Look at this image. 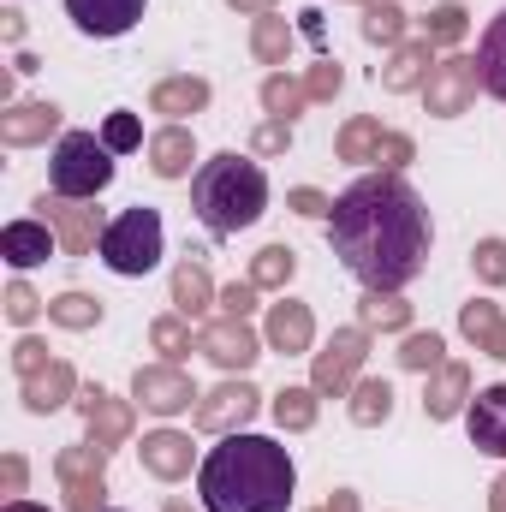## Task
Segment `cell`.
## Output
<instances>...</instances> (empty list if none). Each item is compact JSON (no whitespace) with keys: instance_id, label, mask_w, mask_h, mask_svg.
Here are the masks:
<instances>
[{"instance_id":"1","label":"cell","mask_w":506,"mask_h":512,"mask_svg":"<svg viewBox=\"0 0 506 512\" xmlns=\"http://www.w3.org/2000/svg\"><path fill=\"white\" fill-rule=\"evenodd\" d=\"M328 239H334V256L346 262V274H358L370 292H399L423 274L435 233H429L423 197L399 173H370L334 197Z\"/></svg>"},{"instance_id":"2","label":"cell","mask_w":506,"mask_h":512,"mask_svg":"<svg viewBox=\"0 0 506 512\" xmlns=\"http://www.w3.org/2000/svg\"><path fill=\"white\" fill-rule=\"evenodd\" d=\"M292 483V453L268 435H221V447L197 471L203 512H286Z\"/></svg>"},{"instance_id":"3","label":"cell","mask_w":506,"mask_h":512,"mask_svg":"<svg viewBox=\"0 0 506 512\" xmlns=\"http://www.w3.org/2000/svg\"><path fill=\"white\" fill-rule=\"evenodd\" d=\"M262 209H268V179H262V167L245 161V155H209L203 167H197V179H191V215L215 233V239H233V233H245L262 221Z\"/></svg>"},{"instance_id":"4","label":"cell","mask_w":506,"mask_h":512,"mask_svg":"<svg viewBox=\"0 0 506 512\" xmlns=\"http://www.w3.org/2000/svg\"><path fill=\"white\" fill-rule=\"evenodd\" d=\"M48 185L54 197H72V203H90L114 185V149L96 137V131H66L54 143V161H48Z\"/></svg>"},{"instance_id":"5","label":"cell","mask_w":506,"mask_h":512,"mask_svg":"<svg viewBox=\"0 0 506 512\" xmlns=\"http://www.w3.org/2000/svg\"><path fill=\"white\" fill-rule=\"evenodd\" d=\"M102 262L114 274H149L161 262V215L155 209H126L102 233Z\"/></svg>"},{"instance_id":"6","label":"cell","mask_w":506,"mask_h":512,"mask_svg":"<svg viewBox=\"0 0 506 512\" xmlns=\"http://www.w3.org/2000/svg\"><path fill=\"white\" fill-rule=\"evenodd\" d=\"M54 477H60V495H66V512H102V495H108V447H66L54 459Z\"/></svg>"},{"instance_id":"7","label":"cell","mask_w":506,"mask_h":512,"mask_svg":"<svg viewBox=\"0 0 506 512\" xmlns=\"http://www.w3.org/2000/svg\"><path fill=\"white\" fill-rule=\"evenodd\" d=\"M364 358H370V328H340V334L328 340V352H316V376H310V387H316V393H334V399L352 393Z\"/></svg>"},{"instance_id":"8","label":"cell","mask_w":506,"mask_h":512,"mask_svg":"<svg viewBox=\"0 0 506 512\" xmlns=\"http://www.w3.org/2000/svg\"><path fill=\"white\" fill-rule=\"evenodd\" d=\"M477 60H465V54H447L441 66H429V84H423V102H429V114L435 120H459L465 108H471V96H477Z\"/></svg>"},{"instance_id":"9","label":"cell","mask_w":506,"mask_h":512,"mask_svg":"<svg viewBox=\"0 0 506 512\" xmlns=\"http://www.w3.org/2000/svg\"><path fill=\"white\" fill-rule=\"evenodd\" d=\"M256 405H262V393H256L251 382H221L215 393L197 399L191 423H197L203 435H239V429L256 417Z\"/></svg>"},{"instance_id":"10","label":"cell","mask_w":506,"mask_h":512,"mask_svg":"<svg viewBox=\"0 0 506 512\" xmlns=\"http://www.w3.org/2000/svg\"><path fill=\"white\" fill-rule=\"evenodd\" d=\"M36 209H42V221L60 233V251L66 256H90L102 245V233H108L102 209H84V203H72V197H42Z\"/></svg>"},{"instance_id":"11","label":"cell","mask_w":506,"mask_h":512,"mask_svg":"<svg viewBox=\"0 0 506 512\" xmlns=\"http://www.w3.org/2000/svg\"><path fill=\"white\" fill-rule=\"evenodd\" d=\"M197 352H203L209 364H221V370H251L256 358H262V340L251 334V322H239V316H221V322H203V334H197Z\"/></svg>"},{"instance_id":"12","label":"cell","mask_w":506,"mask_h":512,"mask_svg":"<svg viewBox=\"0 0 506 512\" xmlns=\"http://www.w3.org/2000/svg\"><path fill=\"white\" fill-rule=\"evenodd\" d=\"M131 393H137L143 411H155V417H179V411H191V399H197V387H191V376H185L179 364H143L137 382H131Z\"/></svg>"},{"instance_id":"13","label":"cell","mask_w":506,"mask_h":512,"mask_svg":"<svg viewBox=\"0 0 506 512\" xmlns=\"http://www.w3.org/2000/svg\"><path fill=\"white\" fill-rule=\"evenodd\" d=\"M465 423H471V447H477V453H495V459H506V382L483 387V393L471 399Z\"/></svg>"},{"instance_id":"14","label":"cell","mask_w":506,"mask_h":512,"mask_svg":"<svg viewBox=\"0 0 506 512\" xmlns=\"http://www.w3.org/2000/svg\"><path fill=\"white\" fill-rule=\"evenodd\" d=\"M78 405H84V423H90V441H96V447H120L131 435V405L114 399L108 387H84Z\"/></svg>"},{"instance_id":"15","label":"cell","mask_w":506,"mask_h":512,"mask_svg":"<svg viewBox=\"0 0 506 512\" xmlns=\"http://www.w3.org/2000/svg\"><path fill=\"white\" fill-rule=\"evenodd\" d=\"M143 6H149V0H66L72 24H78L84 36H126L131 24L143 18Z\"/></svg>"},{"instance_id":"16","label":"cell","mask_w":506,"mask_h":512,"mask_svg":"<svg viewBox=\"0 0 506 512\" xmlns=\"http://www.w3.org/2000/svg\"><path fill=\"white\" fill-rule=\"evenodd\" d=\"M310 340H316V316H310V304L280 298V304L268 310V346L286 352V358H298V352H310Z\"/></svg>"},{"instance_id":"17","label":"cell","mask_w":506,"mask_h":512,"mask_svg":"<svg viewBox=\"0 0 506 512\" xmlns=\"http://www.w3.org/2000/svg\"><path fill=\"white\" fill-rule=\"evenodd\" d=\"M191 459H197L191 435H179V429H155V435H143V471H149V477L179 483V477L191 471Z\"/></svg>"},{"instance_id":"18","label":"cell","mask_w":506,"mask_h":512,"mask_svg":"<svg viewBox=\"0 0 506 512\" xmlns=\"http://www.w3.org/2000/svg\"><path fill=\"white\" fill-rule=\"evenodd\" d=\"M54 251H60V233H54L48 221H12V227L0 233V256H6L12 268H36V262H48Z\"/></svg>"},{"instance_id":"19","label":"cell","mask_w":506,"mask_h":512,"mask_svg":"<svg viewBox=\"0 0 506 512\" xmlns=\"http://www.w3.org/2000/svg\"><path fill=\"white\" fill-rule=\"evenodd\" d=\"M54 131H60V108H54V102H18V108L0 114V137H6L12 149H24V143H48Z\"/></svg>"},{"instance_id":"20","label":"cell","mask_w":506,"mask_h":512,"mask_svg":"<svg viewBox=\"0 0 506 512\" xmlns=\"http://www.w3.org/2000/svg\"><path fill=\"white\" fill-rule=\"evenodd\" d=\"M78 393V376H72V364H60V358H48L36 376H24V405L36 411V417H48V411H60L66 399Z\"/></svg>"},{"instance_id":"21","label":"cell","mask_w":506,"mask_h":512,"mask_svg":"<svg viewBox=\"0 0 506 512\" xmlns=\"http://www.w3.org/2000/svg\"><path fill=\"white\" fill-rule=\"evenodd\" d=\"M429 36H417V42H399L393 48V60L381 66V90H393V96H405V90H417V84H429Z\"/></svg>"},{"instance_id":"22","label":"cell","mask_w":506,"mask_h":512,"mask_svg":"<svg viewBox=\"0 0 506 512\" xmlns=\"http://www.w3.org/2000/svg\"><path fill=\"white\" fill-rule=\"evenodd\" d=\"M459 328H465V340H471L477 352H489V358L506 364V316L489 304V298H471V304L459 310Z\"/></svg>"},{"instance_id":"23","label":"cell","mask_w":506,"mask_h":512,"mask_svg":"<svg viewBox=\"0 0 506 512\" xmlns=\"http://www.w3.org/2000/svg\"><path fill=\"white\" fill-rule=\"evenodd\" d=\"M191 161H197V143H191L185 126H167V131L149 137V167H155V179H185Z\"/></svg>"},{"instance_id":"24","label":"cell","mask_w":506,"mask_h":512,"mask_svg":"<svg viewBox=\"0 0 506 512\" xmlns=\"http://www.w3.org/2000/svg\"><path fill=\"white\" fill-rule=\"evenodd\" d=\"M465 399H471V370H465V364H441L435 382H429V393H423V411H429L435 423H447V417H459Z\"/></svg>"},{"instance_id":"25","label":"cell","mask_w":506,"mask_h":512,"mask_svg":"<svg viewBox=\"0 0 506 512\" xmlns=\"http://www.w3.org/2000/svg\"><path fill=\"white\" fill-rule=\"evenodd\" d=\"M477 78H483V90L506 102V12L489 18V30H483V42H477Z\"/></svg>"},{"instance_id":"26","label":"cell","mask_w":506,"mask_h":512,"mask_svg":"<svg viewBox=\"0 0 506 512\" xmlns=\"http://www.w3.org/2000/svg\"><path fill=\"white\" fill-rule=\"evenodd\" d=\"M149 108H155V114H167V120L203 114V108H209V84H203V78H167V84H155Z\"/></svg>"},{"instance_id":"27","label":"cell","mask_w":506,"mask_h":512,"mask_svg":"<svg viewBox=\"0 0 506 512\" xmlns=\"http://www.w3.org/2000/svg\"><path fill=\"white\" fill-rule=\"evenodd\" d=\"M173 304H179L185 322H191V316H209V304H221V292L209 286V268H203V262H185V268L173 274Z\"/></svg>"},{"instance_id":"28","label":"cell","mask_w":506,"mask_h":512,"mask_svg":"<svg viewBox=\"0 0 506 512\" xmlns=\"http://www.w3.org/2000/svg\"><path fill=\"white\" fill-rule=\"evenodd\" d=\"M393 417V387L381 382V376H364V382L352 387V423L358 429H376Z\"/></svg>"},{"instance_id":"29","label":"cell","mask_w":506,"mask_h":512,"mask_svg":"<svg viewBox=\"0 0 506 512\" xmlns=\"http://www.w3.org/2000/svg\"><path fill=\"white\" fill-rule=\"evenodd\" d=\"M262 108H268L274 120H286V126H292V114H304V108H310V90H304L298 78H286V72H274V78L262 84Z\"/></svg>"},{"instance_id":"30","label":"cell","mask_w":506,"mask_h":512,"mask_svg":"<svg viewBox=\"0 0 506 512\" xmlns=\"http://www.w3.org/2000/svg\"><path fill=\"white\" fill-rule=\"evenodd\" d=\"M381 137H387V131H381V120H370V114H364V120L340 126L334 149H340V161H376V155H381Z\"/></svg>"},{"instance_id":"31","label":"cell","mask_w":506,"mask_h":512,"mask_svg":"<svg viewBox=\"0 0 506 512\" xmlns=\"http://www.w3.org/2000/svg\"><path fill=\"white\" fill-rule=\"evenodd\" d=\"M251 48H256V60L262 66H286V54H292V24L286 18H256V36H251Z\"/></svg>"},{"instance_id":"32","label":"cell","mask_w":506,"mask_h":512,"mask_svg":"<svg viewBox=\"0 0 506 512\" xmlns=\"http://www.w3.org/2000/svg\"><path fill=\"white\" fill-rule=\"evenodd\" d=\"M364 36L381 42V48H399V42H405V12H399L393 0H370V6H364Z\"/></svg>"},{"instance_id":"33","label":"cell","mask_w":506,"mask_h":512,"mask_svg":"<svg viewBox=\"0 0 506 512\" xmlns=\"http://www.w3.org/2000/svg\"><path fill=\"white\" fill-rule=\"evenodd\" d=\"M274 423H280V429H310V423H316V387H286V393H274Z\"/></svg>"},{"instance_id":"34","label":"cell","mask_w":506,"mask_h":512,"mask_svg":"<svg viewBox=\"0 0 506 512\" xmlns=\"http://www.w3.org/2000/svg\"><path fill=\"white\" fill-rule=\"evenodd\" d=\"M292 268H298V256L286 251V245H268V251H256V262H251V280L262 286V292H280V286L292 280Z\"/></svg>"},{"instance_id":"35","label":"cell","mask_w":506,"mask_h":512,"mask_svg":"<svg viewBox=\"0 0 506 512\" xmlns=\"http://www.w3.org/2000/svg\"><path fill=\"white\" fill-rule=\"evenodd\" d=\"M48 316H54L60 328H96V322H102V298H90V292H66V298L48 304Z\"/></svg>"},{"instance_id":"36","label":"cell","mask_w":506,"mask_h":512,"mask_svg":"<svg viewBox=\"0 0 506 512\" xmlns=\"http://www.w3.org/2000/svg\"><path fill=\"white\" fill-rule=\"evenodd\" d=\"M358 316H364V328H405V322H411V304H405L399 292H370V298L358 304Z\"/></svg>"},{"instance_id":"37","label":"cell","mask_w":506,"mask_h":512,"mask_svg":"<svg viewBox=\"0 0 506 512\" xmlns=\"http://www.w3.org/2000/svg\"><path fill=\"white\" fill-rule=\"evenodd\" d=\"M149 340H155V352H167V364H179V358L197 346V340H191V328H185L179 316H161V322L149 328Z\"/></svg>"},{"instance_id":"38","label":"cell","mask_w":506,"mask_h":512,"mask_svg":"<svg viewBox=\"0 0 506 512\" xmlns=\"http://www.w3.org/2000/svg\"><path fill=\"white\" fill-rule=\"evenodd\" d=\"M441 352H447L441 334H411V340L399 346V364H405V370H441V364H447Z\"/></svg>"},{"instance_id":"39","label":"cell","mask_w":506,"mask_h":512,"mask_svg":"<svg viewBox=\"0 0 506 512\" xmlns=\"http://www.w3.org/2000/svg\"><path fill=\"white\" fill-rule=\"evenodd\" d=\"M465 24H471V18H465V6H453V0H447V6H435V12L423 18V36H429V42H459V36H465Z\"/></svg>"},{"instance_id":"40","label":"cell","mask_w":506,"mask_h":512,"mask_svg":"<svg viewBox=\"0 0 506 512\" xmlns=\"http://www.w3.org/2000/svg\"><path fill=\"white\" fill-rule=\"evenodd\" d=\"M102 143L114 149V155H126L143 143V126H137V114H108V126H102Z\"/></svg>"},{"instance_id":"41","label":"cell","mask_w":506,"mask_h":512,"mask_svg":"<svg viewBox=\"0 0 506 512\" xmlns=\"http://www.w3.org/2000/svg\"><path fill=\"white\" fill-rule=\"evenodd\" d=\"M340 84H346V72H340L334 60H322V66H310V78H304V90H310V102H334V96H340Z\"/></svg>"},{"instance_id":"42","label":"cell","mask_w":506,"mask_h":512,"mask_svg":"<svg viewBox=\"0 0 506 512\" xmlns=\"http://www.w3.org/2000/svg\"><path fill=\"white\" fill-rule=\"evenodd\" d=\"M471 262H477V274H483L489 286H506V239H483Z\"/></svg>"},{"instance_id":"43","label":"cell","mask_w":506,"mask_h":512,"mask_svg":"<svg viewBox=\"0 0 506 512\" xmlns=\"http://www.w3.org/2000/svg\"><path fill=\"white\" fill-rule=\"evenodd\" d=\"M256 292H262V286H256L251 274H245V280H233V286H221V310L245 322V316H251V310H256Z\"/></svg>"},{"instance_id":"44","label":"cell","mask_w":506,"mask_h":512,"mask_svg":"<svg viewBox=\"0 0 506 512\" xmlns=\"http://www.w3.org/2000/svg\"><path fill=\"white\" fill-rule=\"evenodd\" d=\"M36 310H42V298H36L24 280H12V286H6V316L24 328V322H36Z\"/></svg>"},{"instance_id":"45","label":"cell","mask_w":506,"mask_h":512,"mask_svg":"<svg viewBox=\"0 0 506 512\" xmlns=\"http://www.w3.org/2000/svg\"><path fill=\"white\" fill-rule=\"evenodd\" d=\"M405 161H411V137H405V131H387V137H381L376 167H381V173H399Z\"/></svg>"},{"instance_id":"46","label":"cell","mask_w":506,"mask_h":512,"mask_svg":"<svg viewBox=\"0 0 506 512\" xmlns=\"http://www.w3.org/2000/svg\"><path fill=\"white\" fill-rule=\"evenodd\" d=\"M42 364H48V346H42V340H30V334H24V340H18V346H12V370H18V376H36V370H42Z\"/></svg>"},{"instance_id":"47","label":"cell","mask_w":506,"mask_h":512,"mask_svg":"<svg viewBox=\"0 0 506 512\" xmlns=\"http://www.w3.org/2000/svg\"><path fill=\"white\" fill-rule=\"evenodd\" d=\"M286 143H292V126H286V120H268V126L256 131V149H262V155H280Z\"/></svg>"},{"instance_id":"48","label":"cell","mask_w":506,"mask_h":512,"mask_svg":"<svg viewBox=\"0 0 506 512\" xmlns=\"http://www.w3.org/2000/svg\"><path fill=\"white\" fill-rule=\"evenodd\" d=\"M286 203H292V209H298V215H334V203H328V197H322V191H310V185H304V191H292V197H286Z\"/></svg>"},{"instance_id":"49","label":"cell","mask_w":506,"mask_h":512,"mask_svg":"<svg viewBox=\"0 0 506 512\" xmlns=\"http://www.w3.org/2000/svg\"><path fill=\"white\" fill-rule=\"evenodd\" d=\"M0 477H6V495L18 501V495H24V459H18V453H6V471H0Z\"/></svg>"},{"instance_id":"50","label":"cell","mask_w":506,"mask_h":512,"mask_svg":"<svg viewBox=\"0 0 506 512\" xmlns=\"http://www.w3.org/2000/svg\"><path fill=\"white\" fill-rule=\"evenodd\" d=\"M316 512H358V495H352V489H334V495H328Z\"/></svg>"},{"instance_id":"51","label":"cell","mask_w":506,"mask_h":512,"mask_svg":"<svg viewBox=\"0 0 506 512\" xmlns=\"http://www.w3.org/2000/svg\"><path fill=\"white\" fill-rule=\"evenodd\" d=\"M227 6H233V12H251V18H268V12H274V0H227Z\"/></svg>"},{"instance_id":"52","label":"cell","mask_w":506,"mask_h":512,"mask_svg":"<svg viewBox=\"0 0 506 512\" xmlns=\"http://www.w3.org/2000/svg\"><path fill=\"white\" fill-rule=\"evenodd\" d=\"M489 512H506V477L495 483V489H489Z\"/></svg>"},{"instance_id":"53","label":"cell","mask_w":506,"mask_h":512,"mask_svg":"<svg viewBox=\"0 0 506 512\" xmlns=\"http://www.w3.org/2000/svg\"><path fill=\"white\" fill-rule=\"evenodd\" d=\"M6 512H42V507H30V501H6Z\"/></svg>"},{"instance_id":"54","label":"cell","mask_w":506,"mask_h":512,"mask_svg":"<svg viewBox=\"0 0 506 512\" xmlns=\"http://www.w3.org/2000/svg\"><path fill=\"white\" fill-rule=\"evenodd\" d=\"M167 512H197L191 501H167Z\"/></svg>"},{"instance_id":"55","label":"cell","mask_w":506,"mask_h":512,"mask_svg":"<svg viewBox=\"0 0 506 512\" xmlns=\"http://www.w3.org/2000/svg\"><path fill=\"white\" fill-rule=\"evenodd\" d=\"M364 6H370V0H364Z\"/></svg>"}]
</instances>
